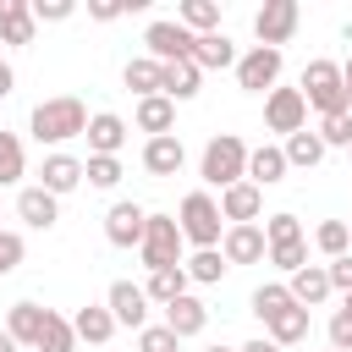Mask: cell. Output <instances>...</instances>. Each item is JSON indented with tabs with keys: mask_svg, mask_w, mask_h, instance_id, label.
<instances>
[{
	"mask_svg": "<svg viewBox=\"0 0 352 352\" xmlns=\"http://www.w3.org/2000/svg\"><path fill=\"white\" fill-rule=\"evenodd\" d=\"M314 248H319L324 258L352 253V231H346V220H319V226H314Z\"/></svg>",
	"mask_w": 352,
	"mask_h": 352,
	"instance_id": "obj_36",
	"label": "cell"
},
{
	"mask_svg": "<svg viewBox=\"0 0 352 352\" xmlns=\"http://www.w3.org/2000/svg\"><path fill=\"white\" fill-rule=\"evenodd\" d=\"M0 352H22V346H16L11 336H6V324H0Z\"/></svg>",
	"mask_w": 352,
	"mask_h": 352,
	"instance_id": "obj_50",
	"label": "cell"
},
{
	"mask_svg": "<svg viewBox=\"0 0 352 352\" xmlns=\"http://www.w3.org/2000/svg\"><path fill=\"white\" fill-rule=\"evenodd\" d=\"M297 94L308 110L319 116H341L346 110V88H341V60H308L297 77Z\"/></svg>",
	"mask_w": 352,
	"mask_h": 352,
	"instance_id": "obj_4",
	"label": "cell"
},
{
	"mask_svg": "<svg viewBox=\"0 0 352 352\" xmlns=\"http://www.w3.org/2000/svg\"><path fill=\"white\" fill-rule=\"evenodd\" d=\"M28 132L55 154L60 143H72V138H82V132H88V104H82L77 94L38 99V104H33V116H28Z\"/></svg>",
	"mask_w": 352,
	"mask_h": 352,
	"instance_id": "obj_1",
	"label": "cell"
},
{
	"mask_svg": "<svg viewBox=\"0 0 352 352\" xmlns=\"http://www.w3.org/2000/svg\"><path fill=\"white\" fill-rule=\"evenodd\" d=\"M280 275H297L302 264H308V236H297V242H270V253H264Z\"/></svg>",
	"mask_w": 352,
	"mask_h": 352,
	"instance_id": "obj_38",
	"label": "cell"
},
{
	"mask_svg": "<svg viewBox=\"0 0 352 352\" xmlns=\"http://www.w3.org/2000/svg\"><path fill=\"white\" fill-rule=\"evenodd\" d=\"M138 352H182V341H176L165 324H143V330H138Z\"/></svg>",
	"mask_w": 352,
	"mask_h": 352,
	"instance_id": "obj_41",
	"label": "cell"
},
{
	"mask_svg": "<svg viewBox=\"0 0 352 352\" xmlns=\"http://www.w3.org/2000/svg\"><path fill=\"white\" fill-rule=\"evenodd\" d=\"M176 22L198 38V33H220V0H182Z\"/></svg>",
	"mask_w": 352,
	"mask_h": 352,
	"instance_id": "obj_31",
	"label": "cell"
},
{
	"mask_svg": "<svg viewBox=\"0 0 352 352\" xmlns=\"http://www.w3.org/2000/svg\"><path fill=\"white\" fill-rule=\"evenodd\" d=\"M204 352H236V346H220V341H214V346H204Z\"/></svg>",
	"mask_w": 352,
	"mask_h": 352,
	"instance_id": "obj_51",
	"label": "cell"
},
{
	"mask_svg": "<svg viewBox=\"0 0 352 352\" xmlns=\"http://www.w3.org/2000/svg\"><path fill=\"white\" fill-rule=\"evenodd\" d=\"M236 352H280V346H275V341H270V336H253V341H242V346H236Z\"/></svg>",
	"mask_w": 352,
	"mask_h": 352,
	"instance_id": "obj_47",
	"label": "cell"
},
{
	"mask_svg": "<svg viewBox=\"0 0 352 352\" xmlns=\"http://www.w3.org/2000/svg\"><path fill=\"white\" fill-rule=\"evenodd\" d=\"M248 182L264 192V187H275V182H286V154H280V143H258V148H248Z\"/></svg>",
	"mask_w": 352,
	"mask_h": 352,
	"instance_id": "obj_24",
	"label": "cell"
},
{
	"mask_svg": "<svg viewBox=\"0 0 352 352\" xmlns=\"http://www.w3.org/2000/svg\"><path fill=\"white\" fill-rule=\"evenodd\" d=\"M187 286H192V280H187V270H182V264H176V270H148V280H143V297H148L154 308H165V302H176Z\"/></svg>",
	"mask_w": 352,
	"mask_h": 352,
	"instance_id": "obj_29",
	"label": "cell"
},
{
	"mask_svg": "<svg viewBox=\"0 0 352 352\" xmlns=\"http://www.w3.org/2000/svg\"><path fill=\"white\" fill-rule=\"evenodd\" d=\"M143 55L160 60V66H170V60H192V33H187L182 22H170V16H160V22L143 28Z\"/></svg>",
	"mask_w": 352,
	"mask_h": 352,
	"instance_id": "obj_8",
	"label": "cell"
},
{
	"mask_svg": "<svg viewBox=\"0 0 352 352\" xmlns=\"http://www.w3.org/2000/svg\"><path fill=\"white\" fill-rule=\"evenodd\" d=\"M72 330H77V346L88 341V346H110V336L121 330L116 319H110V308L104 302H88V308H77L72 314Z\"/></svg>",
	"mask_w": 352,
	"mask_h": 352,
	"instance_id": "obj_22",
	"label": "cell"
},
{
	"mask_svg": "<svg viewBox=\"0 0 352 352\" xmlns=\"http://www.w3.org/2000/svg\"><path fill=\"white\" fill-rule=\"evenodd\" d=\"M16 220L33 226V231H55V220H60V198H50V192L33 182V187L16 192Z\"/></svg>",
	"mask_w": 352,
	"mask_h": 352,
	"instance_id": "obj_17",
	"label": "cell"
},
{
	"mask_svg": "<svg viewBox=\"0 0 352 352\" xmlns=\"http://www.w3.org/2000/svg\"><path fill=\"white\" fill-rule=\"evenodd\" d=\"M132 121H138V132H148V138H165V132H176V104H170L165 94H148V99H138Z\"/></svg>",
	"mask_w": 352,
	"mask_h": 352,
	"instance_id": "obj_26",
	"label": "cell"
},
{
	"mask_svg": "<svg viewBox=\"0 0 352 352\" xmlns=\"http://www.w3.org/2000/svg\"><path fill=\"white\" fill-rule=\"evenodd\" d=\"M182 270H187V280H192V286H214L231 264L220 258V248H192V253L182 258Z\"/></svg>",
	"mask_w": 352,
	"mask_h": 352,
	"instance_id": "obj_30",
	"label": "cell"
},
{
	"mask_svg": "<svg viewBox=\"0 0 352 352\" xmlns=\"http://www.w3.org/2000/svg\"><path fill=\"white\" fill-rule=\"evenodd\" d=\"M264 126H270V132H280V138L302 132V126H308V104H302V94L275 82V88L264 94Z\"/></svg>",
	"mask_w": 352,
	"mask_h": 352,
	"instance_id": "obj_9",
	"label": "cell"
},
{
	"mask_svg": "<svg viewBox=\"0 0 352 352\" xmlns=\"http://www.w3.org/2000/svg\"><path fill=\"white\" fill-rule=\"evenodd\" d=\"M28 6H33V22H72L77 16L72 0H28Z\"/></svg>",
	"mask_w": 352,
	"mask_h": 352,
	"instance_id": "obj_43",
	"label": "cell"
},
{
	"mask_svg": "<svg viewBox=\"0 0 352 352\" xmlns=\"http://www.w3.org/2000/svg\"><path fill=\"white\" fill-rule=\"evenodd\" d=\"M182 165H187V148H182V138H176V132H165V138H148V143H143V170H148V176H160V182H165V176H176Z\"/></svg>",
	"mask_w": 352,
	"mask_h": 352,
	"instance_id": "obj_19",
	"label": "cell"
},
{
	"mask_svg": "<svg viewBox=\"0 0 352 352\" xmlns=\"http://www.w3.org/2000/svg\"><path fill=\"white\" fill-rule=\"evenodd\" d=\"M198 88H204V72H198L192 60H170V66H160V94H165L170 104L198 99Z\"/></svg>",
	"mask_w": 352,
	"mask_h": 352,
	"instance_id": "obj_21",
	"label": "cell"
},
{
	"mask_svg": "<svg viewBox=\"0 0 352 352\" xmlns=\"http://www.w3.org/2000/svg\"><path fill=\"white\" fill-rule=\"evenodd\" d=\"M28 258V242L16 236V231H0V280L6 275H16V264Z\"/></svg>",
	"mask_w": 352,
	"mask_h": 352,
	"instance_id": "obj_42",
	"label": "cell"
},
{
	"mask_svg": "<svg viewBox=\"0 0 352 352\" xmlns=\"http://www.w3.org/2000/svg\"><path fill=\"white\" fill-rule=\"evenodd\" d=\"M214 204H220V220H226V226H258V214H264V192H258L253 182L226 187Z\"/></svg>",
	"mask_w": 352,
	"mask_h": 352,
	"instance_id": "obj_14",
	"label": "cell"
},
{
	"mask_svg": "<svg viewBox=\"0 0 352 352\" xmlns=\"http://www.w3.org/2000/svg\"><path fill=\"white\" fill-rule=\"evenodd\" d=\"M346 231H352V226H346Z\"/></svg>",
	"mask_w": 352,
	"mask_h": 352,
	"instance_id": "obj_55",
	"label": "cell"
},
{
	"mask_svg": "<svg viewBox=\"0 0 352 352\" xmlns=\"http://www.w3.org/2000/svg\"><path fill=\"white\" fill-rule=\"evenodd\" d=\"M22 176H28V148H22L16 132L0 126V187H16Z\"/></svg>",
	"mask_w": 352,
	"mask_h": 352,
	"instance_id": "obj_32",
	"label": "cell"
},
{
	"mask_svg": "<svg viewBox=\"0 0 352 352\" xmlns=\"http://www.w3.org/2000/svg\"><path fill=\"white\" fill-rule=\"evenodd\" d=\"M138 258H143V270H176V264L187 258V242H182V231H176V214L148 209V226H143Z\"/></svg>",
	"mask_w": 352,
	"mask_h": 352,
	"instance_id": "obj_5",
	"label": "cell"
},
{
	"mask_svg": "<svg viewBox=\"0 0 352 352\" xmlns=\"http://www.w3.org/2000/svg\"><path fill=\"white\" fill-rule=\"evenodd\" d=\"M341 88H346V110H352V55L341 60Z\"/></svg>",
	"mask_w": 352,
	"mask_h": 352,
	"instance_id": "obj_49",
	"label": "cell"
},
{
	"mask_svg": "<svg viewBox=\"0 0 352 352\" xmlns=\"http://www.w3.org/2000/svg\"><path fill=\"white\" fill-rule=\"evenodd\" d=\"M297 22H302V6H297V0H264V6L253 11V38H258L264 50H280V44H292Z\"/></svg>",
	"mask_w": 352,
	"mask_h": 352,
	"instance_id": "obj_6",
	"label": "cell"
},
{
	"mask_svg": "<svg viewBox=\"0 0 352 352\" xmlns=\"http://www.w3.org/2000/svg\"><path fill=\"white\" fill-rule=\"evenodd\" d=\"M324 275H330V292H341V297H346V292H352V253L330 258V264H324Z\"/></svg>",
	"mask_w": 352,
	"mask_h": 352,
	"instance_id": "obj_44",
	"label": "cell"
},
{
	"mask_svg": "<svg viewBox=\"0 0 352 352\" xmlns=\"http://www.w3.org/2000/svg\"><path fill=\"white\" fill-rule=\"evenodd\" d=\"M11 88H16V72L0 60V99H11Z\"/></svg>",
	"mask_w": 352,
	"mask_h": 352,
	"instance_id": "obj_48",
	"label": "cell"
},
{
	"mask_svg": "<svg viewBox=\"0 0 352 352\" xmlns=\"http://www.w3.org/2000/svg\"><path fill=\"white\" fill-rule=\"evenodd\" d=\"M33 352H77V330H72V319H66V314H50V319H44V336H38Z\"/></svg>",
	"mask_w": 352,
	"mask_h": 352,
	"instance_id": "obj_37",
	"label": "cell"
},
{
	"mask_svg": "<svg viewBox=\"0 0 352 352\" xmlns=\"http://www.w3.org/2000/svg\"><path fill=\"white\" fill-rule=\"evenodd\" d=\"M302 236V220L292 214V209H280V214H264V242H297Z\"/></svg>",
	"mask_w": 352,
	"mask_h": 352,
	"instance_id": "obj_40",
	"label": "cell"
},
{
	"mask_svg": "<svg viewBox=\"0 0 352 352\" xmlns=\"http://www.w3.org/2000/svg\"><path fill=\"white\" fill-rule=\"evenodd\" d=\"M121 82H126L138 99L160 94V60H148V55H132V60H126V72H121Z\"/></svg>",
	"mask_w": 352,
	"mask_h": 352,
	"instance_id": "obj_34",
	"label": "cell"
},
{
	"mask_svg": "<svg viewBox=\"0 0 352 352\" xmlns=\"http://www.w3.org/2000/svg\"><path fill=\"white\" fill-rule=\"evenodd\" d=\"M33 33H38L33 6H28V0H0V44L22 50V44H33Z\"/></svg>",
	"mask_w": 352,
	"mask_h": 352,
	"instance_id": "obj_23",
	"label": "cell"
},
{
	"mask_svg": "<svg viewBox=\"0 0 352 352\" xmlns=\"http://www.w3.org/2000/svg\"><path fill=\"white\" fill-rule=\"evenodd\" d=\"M88 154H110V160H121V148H126V121L116 116V110H99V116H88Z\"/></svg>",
	"mask_w": 352,
	"mask_h": 352,
	"instance_id": "obj_16",
	"label": "cell"
},
{
	"mask_svg": "<svg viewBox=\"0 0 352 352\" xmlns=\"http://www.w3.org/2000/svg\"><path fill=\"white\" fill-rule=\"evenodd\" d=\"M264 336H270L280 352H286V346H297V341H308V308H297V302H292V308H280L275 319H264Z\"/></svg>",
	"mask_w": 352,
	"mask_h": 352,
	"instance_id": "obj_28",
	"label": "cell"
},
{
	"mask_svg": "<svg viewBox=\"0 0 352 352\" xmlns=\"http://www.w3.org/2000/svg\"><path fill=\"white\" fill-rule=\"evenodd\" d=\"M270 242H264V226H226L220 236V258L226 264H264Z\"/></svg>",
	"mask_w": 352,
	"mask_h": 352,
	"instance_id": "obj_15",
	"label": "cell"
},
{
	"mask_svg": "<svg viewBox=\"0 0 352 352\" xmlns=\"http://www.w3.org/2000/svg\"><path fill=\"white\" fill-rule=\"evenodd\" d=\"M248 308H253V319H258V324H264V319H275L280 308H292V292H286V280H264V286H253Z\"/></svg>",
	"mask_w": 352,
	"mask_h": 352,
	"instance_id": "obj_33",
	"label": "cell"
},
{
	"mask_svg": "<svg viewBox=\"0 0 352 352\" xmlns=\"http://www.w3.org/2000/svg\"><path fill=\"white\" fill-rule=\"evenodd\" d=\"M143 226H148V209L132 204V198H121V204L104 209V242L110 248H138L143 242Z\"/></svg>",
	"mask_w": 352,
	"mask_h": 352,
	"instance_id": "obj_10",
	"label": "cell"
},
{
	"mask_svg": "<svg viewBox=\"0 0 352 352\" xmlns=\"http://www.w3.org/2000/svg\"><path fill=\"white\" fill-rule=\"evenodd\" d=\"M38 187H44L50 198L77 192V187H82V160H77V154H66V148L44 154V165H38Z\"/></svg>",
	"mask_w": 352,
	"mask_h": 352,
	"instance_id": "obj_12",
	"label": "cell"
},
{
	"mask_svg": "<svg viewBox=\"0 0 352 352\" xmlns=\"http://www.w3.org/2000/svg\"><path fill=\"white\" fill-rule=\"evenodd\" d=\"M280 66H286V55L280 50H264V44H253V50H242L236 55V88L242 94H270L275 82H280Z\"/></svg>",
	"mask_w": 352,
	"mask_h": 352,
	"instance_id": "obj_7",
	"label": "cell"
},
{
	"mask_svg": "<svg viewBox=\"0 0 352 352\" xmlns=\"http://www.w3.org/2000/svg\"><path fill=\"white\" fill-rule=\"evenodd\" d=\"M0 231H6V226H0Z\"/></svg>",
	"mask_w": 352,
	"mask_h": 352,
	"instance_id": "obj_56",
	"label": "cell"
},
{
	"mask_svg": "<svg viewBox=\"0 0 352 352\" xmlns=\"http://www.w3.org/2000/svg\"><path fill=\"white\" fill-rule=\"evenodd\" d=\"M341 308H346V314H352V292H346V297H341Z\"/></svg>",
	"mask_w": 352,
	"mask_h": 352,
	"instance_id": "obj_52",
	"label": "cell"
},
{
	"mask_svg": "<svg viewBox=\"0 0 352 352\" xmlns=\"http://www.w3.org/2000/svg\"><path fill=\"white\" fill-rule=\"evenodd\" d=\"M44 319H50V308H38V302H11L6 308V336L16 341V346H38V336H44Z\"/></svg>",
	"mask_w": 352,
	"mask_h": 352,
	"instance_id": "obj_20",
	"label": "cell"
},
{
	"mask_svg": "<svg viewBox=\"0 0 352 352\" xmlns=\"http://www.w3.org/2000/svg\"><path fill=\"white\" fill-rule=\"evenodd\" d=\"M82 182L99 187V192H116V187H121V160H110V154H88V160H82Z\"/></svg>",
	"mask_w": 352,
	"mask_h": 352,
	"instance_id": "obj_35",
	"label": "cell"
},
{
	"mask_svg": "<svg viewBox=\"0 0 352 352\" xmlns=\"http://www.w3.org/2000/svg\"><path fill=\"white\" fill-rule=\"evenodd\" d=\"M104 308H110V319H116V324H126V330H143V324H148V297H143V286H138V280H110Z\"/></svg>",
	"mask_w": 352,
	"mask_h": 352,
	"instance_id": "obj_11",
	"label": "cell"
},
{
	"mask_svg": "<svg viewBox=\"0 0 352 352\" xmlns=\"http://www.w3.org/2000/svg\"><path fill=\"white\" fill-rule=\"evenodd\" d=\"M192 66L198 72H226V66H236V44L226 33H198L192 38Z\"/></svg>",
	"mask_w": 352,
	"mask_h": 352,
	"instance_id": "obj_25",
	"label": "cell"
},
{
	"mask_svg": "<svg viewBox=\"0 0 352 352\" xmlns=\"http://www.w3.org/2000/svg\"><path fill=\"white\" fill-rule=\"evenodd\" d=\"M160 324L176 336V341H192V336H204V324H209V308H204V297H192V292H182L176 302H165V314H160Z\"/></svg>",
	"mask_w": 352,
	"mask_h": 352,
	"instance_id": "obj_13",
	"label": "cell"
},
{
	"mask_svg": "<svg viewBox=\"0 0 352 352\" xmlns=\"http://www.w3.org/2000/svg\"><path fill=\"white\" fill-rule=\"evenodd\" d=\"M280 154H286V170H314V165H319L330 148L319 143V132H308V126H302V132L280 138Z\"/></svg>",
	"mask_w": 352,
	"mask_h": 352,
	"instance_id": "obj_27",
	"label": "cell"
},
{
	"mask_svg": "<svg viewBox=\"0 0 352 352\" xmlns=\"http://www.w3.org/2000/svg\"><path fill=\"white\" fill-rule=\"evenodd\" d=\"M314 132H319L324 148H346V143H352V110H341V116H319Z\"/></svg>",
	"mask_w": 352,
	"mask_h": 352,
	"instance_id": "obj_39",
	"label": "cell"
},
{
	"mask_svg": "<svg viewBox=\"0 0 352 352\" xmlns=\"http://www.w3.org/2000/svg\"><path fill=\"white\" fill-rule=\"evenodd\" d=\"M324 352H336V346H324Z\"/></svg>",
	"mask_w": 352,
	"mask_h": 352,
	"instance_id": "obj_54",
	"label": "cell"
},
{
	"mask_svg": "<svg viewBox=\"0 0 352 352\" xmlns=\"http://www.w3.org/2000/svg\"><path fill=\"white\" fill-rule=\"evenodd\" d=\"M176 231H182V242L187 248H220V236H226V220H220V204H214V192H187L182 204H176Z\"/></svg>",
	"mask_w": 352,
	"mask_h": 352,
	"instance_id": "obj_3",
	"label": "cell"
},
{
	"mask_svg": "<svg viewBox=\"0 0 352 352\" xmlns=\"http://www.w3.org/2000/svg\"><path fill=\"white\" fill-rule=\"evenodd\" d=\"M346 154H352V143H346Z\"/></svg>",
	"mask_w": 352,
	"mask_h": 352,
	"instance_id": "obj_53",
	"label": "cell"
},
{
	"mask_svg": "<svg viewBox=\"0 0 352 352\" xmlns=\"http://www.w3.org/2000/svg\"><path fill=\"white\" fill-rule=\"evenodd\" d=\"M88 16L94 22H116V16H126V6L121 0H88Z\"/></svg>",
	"mask_w": 352,
	"mask_h": 352,
	"instance_id": "obj_46",
	"label": "cell"
},
{
	"mask_svg": "<svg viewBox=\"0 0 352 352\" xmlns=\"http://www.w3.org/2000/svg\"><path fill=\"white\" fill-rule=\"evenodd\" d=\"M330 346H336V352H352V314H346V308L330 314Z\"/></svg>",
	"mask_w": 352,
	"mask_h": 352,
	"instance_id": "obj_45",
	"label": "cell"
},
{
	"mask_svg": "<svg viewBox=\"0 0 352 352\" xmlns=\"http://www.w3.org/2000/svg\"><path fill=\"white\" fill-rule=\"evenodd\" d=\"M198 176H204V187H220V192L248 182V143L236 132H214L198 154Z\"/></svg>",
	"mask_w": 352,
	"mask_h": 352,
	"instance_id": "obj_2",
	"label": "cell"
},
{
	"mask_svg": "<svg viewBox=\"0 0 352 352\" xmlns=\"http://www.w3.org/2000/svg\"><path fill=\"white\" fill-rule=\"evenodd\" d=\"M286 292H292V302L297 308H324L336 292H330V275H324V264H302L297 275H286Z\"/></svg>",
	"mask_w": 352,
	"mask_h": 352,
	"instance_id": "obj_18",
	"label": "cell"
}]
</instances>
